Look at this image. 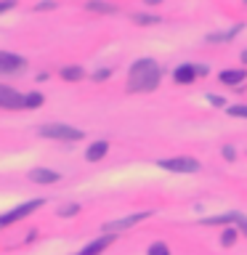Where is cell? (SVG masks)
I'll return each instance as SVG.
<instances>
[{
  "instance_id": "cell-1",
  "label": "cell",
  "mask_w": 247,
  "mask_h": 255,
  "mask_svg": "<svg viewBox=\"0 0 247 255\" xmlns=\"http://www.w3.org/2000/svg\"><path fill=\"white\" fill-rule=\"evenodd\" d=\"M162 80V67L154 59H138L133 61L127 72V91L130 93H151Z\"/></svg>"
},
{
  "instance_id": "cell-2",
  "label": "cell",
  "mask_w": 247,
  "mask_h": 255,
  "mask_svg": "<svg viewBox=\"0 0 247 255\" xmlns=\"http://www.w3.org/2000/svg\"><path fill=\"white\" fill-rule=\"evenodd\" d=\"M37 133L43 135V138H53V141H80L83 138V130H80V128H72V125H64V123L40 125Z\"/></svg>"
},
{
  "instance_id": "cell-3",
  "label": "cell",
  "mask_w": 247,
  "mask_h": 255,
  "mask_svg": "<svg viewBox=\"0 0 247 255\" xmlns=\"http://www.w3.org/2000/svg\"><path fill=\"white\" fill-rule=\"evenodd\" d=\"M43 205H45V199H29V202H24V205H19V207H13V210L3 213V215H0V229L11 226V223L21 221V218H27V215H32L35 210H40Z\"/></svg>"
},
{
  "instance_id": "cell-4",
  "label": "cell",
  "mask_w": 247,
  "mask_h": 255,
  "mask_svg": "<svg viewBox=\"0 0 247 255\" xmlns=\"http://www.w3.org/2000/svg\"><path fill=\"white\" fill-rule=\"evenodd\" d=\"M157 165L162 167V170H170V173H197V170H202V165H199L194 157H170V159H159Z\"/></svg>"
},
{
  "instance_id": "cell-5",
  "label": "cell",
  "mask_w": 247,
  "mask_h": 255,
  "mask_svg": "<svg viewBox=\"0 0 247 255\" xmlns=\"http://www.w3.org/2000/svg\"><path fill=\"white\" fill-rule=\"evenodd\" d=\"M27 69V59L11 51H0V75H19Z\"/></svg>"
},
{
  "instance_id": "cell-6",
  "label": "cell",
  "mask_w": 247,
  "mask_h": 255,
  "mask_svg": "<svg viewBox=\"0 0 247 255\" xmlns=\"http://www.w3.org/2000/svg\"><path fill=\"white\" fill-rule=\"evenodd\" d=\"M0 109H8V112L24 109V93L13 91L11 85H0Z\"/></svg>"
},
{
  "instance_id": "cell-7",
  "label": "cell",
  "mask_w": 247,
  "mask_h": 255,
  "mask_svg": "<svg viewBox=\"0 0 247 255\" xmlns=\"http://www.w3.org/2000/svg\"><path fill=\"white\" fill-rule=\"evenodd\" d=\"M149 215H151V213L146 210V213H133V215H127V218H120V221H109V223H104V234H115V231H125V229L135 226V223L146 221Z\"/></svg>"
},
{
  "instance_id": "cell-8",
  "label": "cell",
  "mask_w": 247,
  "mask_h": 255,
  "mask_svg": "<svg viewBox=\"0 0 247 255\" xmlns=\"http://www.w3.org/2000/svg\"><path fill=\"white\" fill-rule=\"evenodd\" d=\"M197 75H207V67H199V64H181V67L173 72V80L178 85H189V83H194Z\"/></svg>"
},
{
  "instance_id": "cell-9",
  "label": "cell",
  "mask_w": 247,
  "mask_h": 255,
  "mask_svg": "<svg viewBox=\"0 0 247 255\" xmlns=\"http://www.w3.org/2000/svg\"><path fill=\"white\" fill-rule=\"evenodd\" d=\"M112 239H115V234H104V237L96 239V242H91L88 247H83V250H80L77 255H101V253L112 245Z\"/></svg>"
},
{
  "instance_id": "cell-10",
  "label": "cell",
  "mask_w": 247,
  "mask_h": 255,
  "mask_svg": "<svg viewBox=\"0 0 247 255\" xmlns=\"http://www.w3.org/2000/svg\"><path fill=\"white\" fill-rule=\"evenodd\" d=\"M218 80L223 85H242L245 80H247V72L245 69H223L221 75H218Z\"/></svg>"
},
{
  "instance_id": "cell-11",
  "label": "cell",
  "mask_w": 247,
  "mask_h": 255,
  "mask_svg": "<svg viewBox=\"0 0 247 255\" xmlns=\"http://www.w3.org/2000/svg\"><path fill=\"white\" fill-rule=\"evenodd\" d=\"M61 175L56 173V170H48V167H35V170L29 173V181H35V183H56Z\"/></svg>"
},
{
  "instance_id": "cell-12",
  "label": "cell",
  "mask_w": 247,
  "mask_h": 255,
  "mask_svg": "<svg viewBox=\"0 0 247 255\" xmlns=\"http://www.w3.org/2000/svg\"><path fill=\"white\" fill-rule=\"evenodd\" d=\"M107 151H109L107 141H93L91 146H88V151H85V159H88V162H99V159L107 157Z\"/></svg>"
},
{
  "instance_id": "cell-13",
  "label": "cell",
  "mask_w": 247,
  "mask_h": 255,
  "mask_svg": "<svg viewBox=\"0 0 247 255\" xmlns=\"http://www.w3.org/2000/svg\"><path fill=\"white\" fill-rule=\"evenodd\" d=\"M85 8H88V11H93V13H117V5L107 3V0H88Z\"/></svg>"
},
{
  "instance_id": "cell-14",
  "label": "cell",
  "mask_w": 247,
  "mask_h": 255,
  "mask_svg": "<svg viewBox=\"0 0 247 255\" xmlns=\"http://www.w3.org/2000/svg\"><path fill=\"white\" fill-rule=\"evenodd\" d=\"M242 29H245V24H239V27H234V29H226V32H213V35H207V43H226V40L237 37Z\"/></svg>"
},
{
  "instance_id": "cell-15",
  "label": "cell",
  "mask_w": 247,
  "mask_h": 255,
  "mask_svg": "<svg viewBox=\"0 0 247 255\" xmlns=\"http://www.w3.org/2000/svg\"><path fill=\"white\" fill-rule=\"evenodd\" d=\"M242 218V213H223V215H213V218H205L207 226H213V223H239Z\"/></svg>"
},
{
  "instance_id": "cell-16",
  "label": "cell",
  "mask_w": 247,
  "mask_h": 255,
  "mask_svg": "<svg viewBox=\"0 0 247 255\" xmlns=\"http://www.w3.org/2000/svg\"><path fill=\"white\" fill-rule=\"evenodd\" d=\"M61 77L67 80V83H77V80L85 77V69L83 67H64L61 69Z\"/></svg>"
},
{
  "instance_id": "cell-17",
  "label": "cell",
  "mask_w": 247,
  "mask_h": 255,
  "mask_svg": "<svg viewBox=\"0 0 247 255\" xmlns=\"http://www.w3.org/2000/svg\"><path fill=\"white\" fill-rule=\"evenodd\" d=\"M43 93H37V91H32V93H24V109H37V107H43Z\"/></svg>"
},
{
  "instance_id": "cell-18",
  "label": "cell",
  "mask_w": 247,
  "mask_h": 255,
  "mask_svg": "<svg viewBox=\"0 0 247 255\" xmlns=\"http://www.w3.org/2000/svg\"><path fill=\"white\" fill-rule=\"evenodd\" d=\"M133 21H135V24H143V27H149V24H157V21H159V16H151V13H135V16H133Z\"/></svg>"
},
{
  "instance_id": "cell-19",
  "label": "cell",
  "mask_w": 247,
  "mask_h": 255,
  "mask_svg": "<svg viewBox=\"0 0 247 255\" xmlns=\"http://www.w3.org/2000/svg\"><path fill=\"white\" fill-rule=\"evenodd\" d=\"M237 242V229H223V234H221V245L223 247H231Z\"/></svg>"
},
{
  "instance_id": "cell-20",
  "label": "cell",
  "mask_w": 247,
  "mask_h": 255,
  "mask_svg": "<svg viewBox=\"0 0 247 255\" xmlns=\"http://www.w3.org/2000/svg\"><path fill=\"white\" fill-rule=\"evenodd\" d=\"M149 255H170V250H167L165 242H154L149 247Z\"/></svg>"
},
{
  "instance_id": "cell-21",
  "label": "cell",
  "mask_w": 247,
  "mask_h": 255,
  "mask_svg": "<svg viewBox=\"0 0 247 255\" xmlns=\"http://www.w3.org/2000/svg\"><path fill=\"white\" fill-rule=\"evenodd\" d=\"M231 117H247V104H239V107H229L226 109Z\"/></svg>"
},
{
  "instance_id": "cell-22",
  "label": "cell",
  "mask_w": 247,
  "mask_h": 255,
  "mask_svg": "<svg viewBox=\"0 0 247 255\" xmlns=\"http://www.w3.org/2000/svg\"><path fill=\"white\" fill-rule=\"evenodd\" d=\"M77 210H80V205H67V207H61V210H59V215H64V218H72Z\"/></svg>"
},
{
  "instance_id": "cell-23",
  "label": "cell",
  "mask_w": 247,
  "mask_h": 255,
  "mask_svg": "<svg viewBox=\"0 0 247 255\" xmlns=\"http://www.w3.org/2000/svg\"><path fill=\"white\" fill-rule=\"evenodd\" d=\"M56 8V0H43V3L35 5V11H53Z\"/></svg>"
},
{
  "instance_id": "cell-24",
  "label": "cell",
  "mask_w": 247,
  "mask_h": 255,
  "mask_svg": "<svg viewBox=\"0 0 247 255\" xmlns=\"http://www.w3.org/2000/svg\"><path fill=\"white\" fill-rule=\"evenodd\" d=\"M109 75H112L109 69H99V72H93V80H96V83H101V80H109Z\"/></svg>"
},
{
  "instance_id": "cell-25",
  "label": "cell",
  "mask_w": 247,
  "mask_h": 255,
  "mask_svg": "<svg viewBox=\"0 0 247 255\" xmlns=\"http://www.w3.org/2000/svg\"><path fill=\"white\" fill-rule=\"evenodd\" d=\"M11 8H16V0H0V13L11 11Z\"/></svg>"
},
{
  "instance_id": "cell-26",
  "label": "cell",
  "mask_w": 247,
  "mask_h": 255,
  "mask_svg": "<svg viewBox=\"0 0 247 255\" xmlns=\"http://www.w3.org/2000/svg\"><path fill=\"white\" fill-rule=\"evenodd\" d=\"M223 157H226L229 162H231V159L237 157V154H234V146H223Z\"/></svg>"
},
{
  "instance_id": "cell-27",
  "label": "cell",
  "mask_w": 247,
  "mask_h": 255,
  "mask_svg": "<svg viewBox=\"0 0 247 255\" xmlns=\"http://www.w3.org/2000/svg\"><path fill=\"white\" fill-rule=\"evenodd\" d=\"M207 99H210L213 104H218V107H226V101H223L221 96H207Z\"/></svg>"
},
{
  "instance_id": "cell-28",
  "label": "cell",
  "mask_w": 247,
  "mask_h": 255,
  "mask_svg": "<svg viewBox=\"0 0 247 255\" xmlns=\"http://www.w3.org/2000/svg\"><path fill=\"white\" fill-rule=\"evenodd\" d=\"M239 229H242V234L247 237V218H245V215H242V218H239Z\"/></svg>"
},
{
  "instance_id": "cell-29",
  "label": "cell",
  "mask_w": 247,
  "mask_h": 255,
  "mask_svg": "<svg viewBox=\"0 0 247 255\" xmlns=\"http://www.w3.org/2000/svg\"><path fill=\"white\" fill-rule=\"evenodd\" d=\"M242 64H247V51H242Z\"/></svg>"
}]
</instances>
